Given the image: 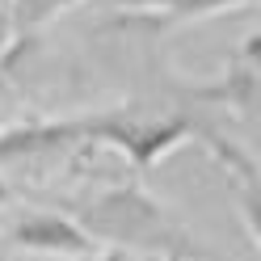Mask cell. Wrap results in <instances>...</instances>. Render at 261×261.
<instances>
[{
    "label": "cell",
    "mask_w": 261,
    "mask_h": 261,
    "mask_svg": "<svg viewBox=\"0 0 261 261\" xmlns=\"http://www.w3.org/2000/svg\"><path fill=\"white\" fill-rule=\"evenodd\" d=\"M110 5L114 9H148V13H160L169 21H194V17H206V13L253 5V0H110Z\"/></svg>",
    "instance_id": "8992f818"
},
{
    "label": "cell",
    "mask_w": 261,
    "mask_h": 261,
    "mask_svg": "<svg viewBox=\"0 0 261 261\" xmlns=\"http://www.w3.org/2000/svg\"><path fill=\"white\" fill-rule=\"evenodd\" d=\"M257 51H261V38L249 34L219 85H190V97L194 101H211V106H236L244 118H253V106H257Z\"/></svg>",
    "instance_id": "5b68a950"
},
{
    "label": "cell",
    "mask_w": 261,
    "mask_h": 261,
    "mask_svg": "<svg viewBox=\"0 0 261 261\" xmlns=\"http://www.w3.org/2000/svg\"><path fill=\"white\" fill-rule=\"evenodd\" d=\"M9 244H17L25 253H42V257H93L97 244L80 232V227L59 215V211L42 206V211H25V215L13 219L9 227Z\"/></svg>",
    "instance_id": "277c9868"
},
{
    "label": "cell",
    "mask_w": 261,
    "mask_h": 261,
    "mask_svg": "<svg viewBox=\"0 0 261 261\" xmlns=\"http://www.w3.org/2000/svg\"><path fill=\"white\" fill-rule=\"evenodd\" d=\"M9 198H13V190H9V181H5V177H0V206H5Z\"/></svg>",
    "instance_id": "9c48e42d"
},
{
    "label": "cell",
    "mask_w": 261,
    "mask_h": 261,
    "mask_svg": "<svg viewBox=\"0 0 261 261\" xmlns=\"http://www.w3.org/2000/svg\"><path fill=\"white\" fill-rule=\"evenodd\" d=\"M89 148V114L85 118H42V122H17L0 130V169H25L46 160L76 156Z\"/></svg>",
    "instance_id": "3957f363"
},
{
    "label": "cell",
    "mask_w": 261,
    "mask_h": 261,
    "mask_svg": "<svg viewBox=\"0 0 261 261\" xmlns=\"http://www.w3.org/2000/svg\"><path fill=\"white\" fill-rule=\"evenodd\" d=\"M59 9H68V0H9V34L25 42L42 21H51Z\"/></svg>",
    "instance_id": "52a82bcc"
},
{
    "label": "cell",
    "mask_w": 261,
    "mask_h": 261,
    "mask_svg": "<svg viewBox=\"0 0 261 261\" xmlns=\"http://www.w3.org/2000/svg\"><path fill=\"white\" fill-rule=\"evenodd\" d=\"M68 5H76V0H68Z\"/></svg>",
    "instance_id": "30bf717a"
},
{
    "label": "cell",
    "mask_w": 261,
    "mask_h": 261,
    "mask_svg": "<svg viewBox=\"0 0 261 261\" xmlns=\"http://www.w3.org/2000/svg\"><path fill=\"white\" fill-rule=\"evenodd\" d=\"M51 211L68 215L93 244H114L118 253H152L160 261H215L143 186H106L85 198H46Z\"/></svg>",
    "instance_id": "6da1fadb"
},
{
    "label": "cell",
    "mask_w": 261,
    "mask_h": 261,
    "mask_svg": "<svg viewBox=\"0 0 261 261\" xmlns=\"http://www.w3.org/2000/svg\"><path fill=\"white\" fill-rule=\"evenodd\" d=\"M194 135H202V122L186 110L181 114H152L143 106H130V110L89 114V143L122 152L135 169H152L160 156L190 143Z\"/></svg>",
    "instance_id": "7a4b0ae2"
},
{
    "label": "cell",
    "mask_w": 261,
    "mask_h": 261,
    "mask_svg": "<svg viewBox=\"0 0 261 261\" xmlns=\"http://www.w3.org/2000/svg\"><path fill=\"white\" fill-rule=\"evenodd\" d=\"M80 261H130V257L118 253V249H106V253H93V257H80Z\"/></svg>",
    "instance_id": "ba28073f"
}]
</instances>
